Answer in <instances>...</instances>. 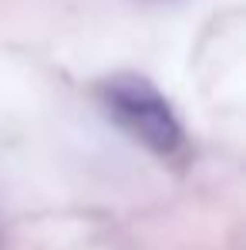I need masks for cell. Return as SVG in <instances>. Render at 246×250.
Returning <instances> with one entry per match:
<instances>
[{
    "label": "cell",
    "mask_w": 246,
    "mask_h": 250,
    "mask_svg": "<svg viewBox=\"0 0 246 250\" xmlns=\"http://www.w3.org/2000/svg\"><path fill=\"white\" fill-rule=\"evenodd\" d=\"M105 98H108V108L115 112V119L159 156H172L182 146V128L175 122L172 108L149 82H142V78L112 82L105 88Z\"/></svg>",
    "instance_id": "obj_1"
}]
</instances>
